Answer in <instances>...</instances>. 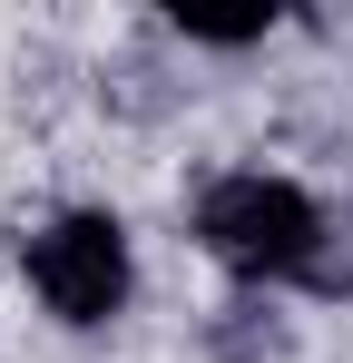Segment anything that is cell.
Returning <instances> with one entry per match:
<instances>
[{
    "instance_id": "obj_2",
    "label": "cell",
    "mask_w": 353,
    "mask_h": 363,
    "mask_svg": "<svg viewBox=\"0 0 353 363\" xmlns=\"http://www.w3.org/2000/svg\"><path fill=\"white\" fill-rule=\"evenodd\" d=\"M20 265H30V285H40V304H50L59 324H108L118 304H128V226L99 216V206L50 216Z\"/></svg>"
},
{
    "instance_id": "obj_1",
    "label": "cell",
    "mask_w": 353,
    "mask_h": 363,
    "mask_svg": "<svg viewBox=\"0 0 353 363\" xmlns=\"http://www.w3.org/2000/svg\"><path fill=\"white\" fill-rule=\"evenodd\" d=\"M196 236H206L216 265L255 275V285H285V275H314V265H324V216H314V196L285 186V177H265V167L206 186V196H196Z\"/></svg>"
}]
</instances>
